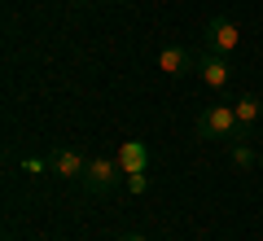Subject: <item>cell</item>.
<instances>
[{"label":"cell","instance_id":"cell-12","mask_svg":"<svg viewBox=\"0 0 263 241\" xmlns=\"http://www.w3.org/2000/svg\"><path fill=\"white\" fill-rule=\"evenodd\" d=\"M70 5H88V0H70Z\"/></svg>","mask_w":263,"mask_h":241},{"label":"cell","instance_id":"cell-9","mask_svg":"<svg viewBox=\"0 0 263 241\" xmlns=\"http://www.w3.org/2000/svg\"><path fill=\"white\" fill-rule=\"evenodd\" d=\"M228 158H233V167H254V162H259V154H254L250 145H246V140H233V145H228Z\"/></svg>","mask_w":263,"mask_h":241},{"label":"cell","instance_id":"cell-13","mask_svg":"<svg viewBox=\"0 0 263 241\" xmlns=\"http://www.w3.org/2000/svg\"><path fill=\"white\" fill-rule=\"evenodd\" d=\"M259 167H263V154H259Z\"/></svg>","mask_w":263,"mask_h":241},{"label":"cell","instance_id":"cell-3","mask_svg":"<svg viewBox=\"0 0 263 241\" xmlns=\"http://www.w3.org/2000/svg\"><path fill=\"white\" fill-rule=\"evenodd\" d=\"M237 44H241V31H237V22L233 18H211L206 27H202V48H211V53H237Z\"/></svg>","mask_w":263,"mask_h":241},{"label":"cell","instance_id":"cell-6","mask_svg":"<svg viewBox=\"0 0 263 241\" xmlns=\"http://www.w3.org/2000/svg\"><path fill=\"white\" fill-rule=\"evenodd\" d=\"M197 75H202V84L215 88V92H219V88H228V57L202 48V57H197Z\"/></svg>","mask_w":263,"mask_h":241},{"label":"cell","instance_id":"cell-10","mask_svg":"<svg viewBox=\"0 0 263 241\" xmlns=\"http://www.w3.org/2000/svg\"><path fill=\"white\" fill-rule=\"evenodd\" d=\"M123 184L132 189V197H141L145 189H149V180H145V171H141V176H123Z\"/></svg>","mask_w":263,"mask_h":241},{"label":"cell","instance_id":"cell-7","mask_svg":"<svg viewBox=\"0 0 263 241\" xmlns=\"http://www.w3.org/2000/svg\"><path fill=\"white\" fill-rule=\"evenodd\" d=\"M114 158H119L123 176H141V171H149V145H145V140H123Z\"/></svg>","mask_w":263,"mask_h":241},{"label":"cell","instance_id":"cell-4","mask_svg":"<svg viewBox=\"0 0 263 241\" xmlns=\"http://www.w3.org/2000/svg\"><path fill=\"white\" fill-rule=\"evenodd\" d=\"M44 167L53 171V176H62V180H84V171H88V158L79 154V149H53Z\"/></svg>","mask_w":263,"mask_h":241},{"label":"cell","instance_id":"cell-11","mask_svg":"<svg viewBox=\"0 0 263 241\" xmlns=\"http://www.w3.org/2000/svg\"><path fill=\"white\" fill-rule=\"evenodd\" d=\"M119 241H149L145 232H119Z\"/></svg>","mask_w":263,"mask_h":241},{"label":"cell","instance_id":"cell-8","mask_svg":"<svg viewBox=\"0 0 263 241\" xmlns=\"http://www.w3.org/2000/svg\"><path fill=\"white\" fill-rule=\"evenodd\" d=\"M233 110H237V136L233 140H250L254 123H259V114H263V101H259V97H237Z\"/></svg>","mask_w":263,"mask_h":241},{"label":"cell","instance_id":"cell-1","mask_svg":"<svg viewBox=\"0 0 263 241\" xmlns=\"http://www.w3.org/2000/svg\"><path fill=\"white\" fill-rule=\"evenodd\" d=\"M123 180V167H119V158H88V171H84V193L88 197H105V193H114V184Z\"/></svg>","mask_w":263,"mask_h":241},{"label":"cell","instance_id":"cell-5","mask_svg":"<svg viewBox=\"0 0 263 241\" xmlns=\"http://www.w3.org/2000/svg\"><path fill=\"white\" fill-rule=\"evenodd\" d=\"M158 70H167L171 79H180V75L197 70V53H193V48H184V44H167L158 53Z\"/></svg>","mask_w":263,"mask_h":241},{"label":"cell","instance_id":"cell-2","mask_svg":"<svg viewBox=\"0 0 263 241\" xmlns=\"http://www.w3.org/2000/svg\"><path fill=\"white\" fill-rule=\"evenodd\" d=\"M197 136L202 140H233L237 136V110L233 105H206L197 114Z\"/></svg>","mask_w":263,"mask_h":241}]
</instances>
